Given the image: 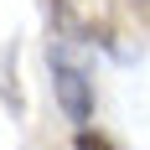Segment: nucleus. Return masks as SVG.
<instances>
[{"label":"nucleus","instance_id":"1","mask_svg":"<svg viewBox=\"0 0 150 150\" xmlns=\"http://www.w3.org/2000/svg\"><path fill=\"white\" fill-rule=\"evenodd\" d=\"M52 26L62 42L73 47H114L119 26H114V0H47Z\"/></svg>","mask_w":150,"mask_h":150},{"label":"nucleus","instance_id":"2","mask_svg":"<svg viewBox=\"0 0 150 150\" xmlns=\"http://www.w3.org/2000/svg\"><path fill=\"white\" fill-rule=\"evenodd\" d=\"M47 62H52V88H57L62 114L78 129H88V119H93V73H88V62L73 52V42H57L47 52Z\"/></svg>","mask_w":150,"mask_h":150},{"label":"nucleus","instance_id":"3","mask_svg":"<svg viewBox=\"0 0 150 150\" xmlns=\"http://www.w3.org/2000/svg\"><path fill=\"white\" fill-rule=\"evenodd\" d=\"M73 145H78V150H114L104 135H93V129H78V140H73Z\"/></svg>","mask_w":150,"mask_h":150},{"label":"nucleus","instance_id":"4","mask_svg":"<svg viewBox=\"0 0 150 150\" xmlns=\"http://www.w3.org/2000/svg\"><path fill=\"white\" fill-rule=\"evenodd\" d=\"M135 11H140V16H145V21H150V0H135Z\"/></svg>","mask_w":150,"mask_h":150}]
</instances>
